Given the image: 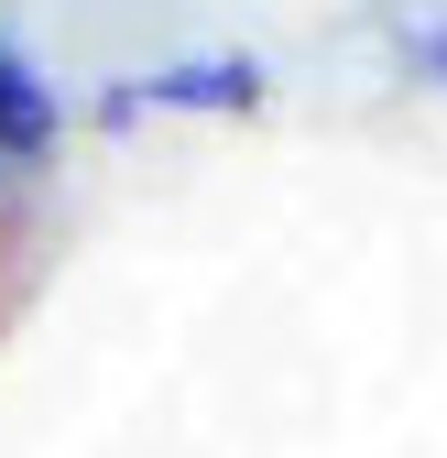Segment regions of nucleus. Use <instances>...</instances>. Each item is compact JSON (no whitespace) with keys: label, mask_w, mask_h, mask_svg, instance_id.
<instances>
[{"label":"nucleus","mask_w":447,"mask_h":458,"mask_svg":"<svg viewBox=\"0 0 447 458\" xmlns=\"http://www.w3.org/2000/svg\"><path fill=\"white\" fill-rule=\"evenodd\" d=\"M262 98H273L262 55H175V66H153V77H121L98 98V121L109 131H131V121H240Z\"/></svg>","instance_id":"1"},{"label":"nucleus","mask_w":447,"mask_h":458,"mask_svg":"<svg viewBox=\"0 0 447 458\" xmlns=\"http://www.w3.org/2000/svg\"><path fill=\"white\" fill-rule=\"evenodd\" d=\"M55 142H66V98H55V77L22 55V33H0V218H12L22 186L55 164Z\"/></svg>","instance_id":"2"},{"label":"nucleus","mask_w":447,"mask_h":458,"mask_svg":"<svg viewBox=\"0 0 447 458\" xmlns=\"http://www.w3.org/2000/svg\"><path fill=\"white\" fill-rule=\"evenodd\" d=\"M393 66L426 77V88H447V12H404L393 22Z\"/></svg>","instance_id":"3"}]
</instances>
